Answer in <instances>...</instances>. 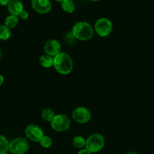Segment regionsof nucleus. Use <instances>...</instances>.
I'll list each match as a JSON object with an SVG mask.
<instances>
[{"instance_id":"nucleus-1","label":"nucleus","mask_w":154,"mask_h":154,"mask_svg":"<svg viewBox=\"0 0 154 154\" xmlns=\"http://www.w3.org/2000/svg\"><path fill=\"white\" fill-rule=\"evenodd\" d=\"M53 66L58 73L66 75L72 71L73 62L69 54L64 52H60L54 57Z\"/></svg>"},{"instance_id":"nucleus-2","label":"nucleus","mask_w":154,"mask_h":154,"mask_svg":"<svg viewBox=\"0 0 154 154\" xmlns=\"http://www.w3.org/2000/svg\"><path fill=\"white\" fill-rule=\"evenodd\" d=\"M72 35L78 40L88 41L93 37L94 29L88 23L79 21L72 26Z\"/></svg>"},{"instance_id":"nucleus-3","label":"nucleus","mask_w":154,"mask_h":154,"mask_svg":"<svg viewBox=\"0 0 154 154\" xmlns=\"http://www.w3.org/2000/svg\"><path fill=\"white\" fill-rule=\"evenodd\" d=\"M104 146V138L101 134H93L86 139L85 149L91 153L101 151Z\"/></svg>"},{"instance_id":"nucleus-4","label":"nucleus","mask_w":154,"mask_h":154,"mask_svg":"<svg viewBox=\"0 0 154 154\" xmlns=\"http://www.w3.org/2000/svg\"><path fill=\"white\" fill-rule=\"evenodd\" d=\"M30 149V144L24 138H17L9 142L8 150L12 154H24Z\"/></svg>"},{"instance_id":"nucleus-5","label":"nucleus","mask_w":154,"mask_h":154,"mask_svg":"<svg viewBox=\"0 0 154 154\" xmlns=\"http://www.w3.org/2000/svg\"><path fill=\"white\" fill-rule=\"evenodd\" d=\"M51 126L54 131L58 132L68 130L70 126L71 122L69 117L64 114H56L51 121Z\"/></svg>"},{"instance_id":"nucleus-6","label":"nucleus","mask_w":154,"mask_h":154,"mask_svg":"<svg viewBox=\"0 0 154 154\" xmlns=\"http://www.w3.org/2000/svg\"><path fill=\"white\" fill-rule=\"evenodd\" d=\"M94 30L100 37H107L113 30V23L107 18H100L95 23Z\"/></svg>"},{"instance_id":"nucleus-7","label":"nucleus","mask_w":154,"mask_h":154,"mask_svg":"<svg viewBox=\"0 0 154 154\" xmlns=\"http://www.w3.org/2000/svg\"><path fill=\"white\" fill-rule=\"evenodd\" d=\"M25 135L29 140L33 142H39L44 136L43 130L36 124L28 125L25 129Z\"/></svg>"},{"instance_id":"nucleus-8","label":"nucleus","mask_w":154,"mask_h":154,"mask_svg":"<svg viewBox=\"0 0 154 154\" xmlns=\"http://www.w3.org/2000/svg\"><path fill=\"white\" fill-rule=\"evenodd\" d=\"M72 119L79 123H86L91 117L90 111L85 107H77L72 111Z\"/></svg>"},{"instance_id":"nucleus-9","label":"nucleus","mask_w":154,"mask_h":154,"mask_svg":"<svg viewBox=\"0 0 154 154\" xmlns=\"http://www.w3.org/2000/svg\"><path fill=\"white\" fill-rule=\"evenodd\" d=\"M60 50H61V45L59 43V42H57L55 39L48 40L44 45V51L45 54L52 57H54L57 54H60L61 52Z\"/></svg>"},{"instance_id":"nucleus-10","label":"nucleus","mask_w":154,"mask_h":154,"mask_svg":"<svg viewBox=\"0 0 154 154\" xmlns=\"http://www.w3.org/2000/svg\"><path fill=\"white\" fill-rule=\"evenodd\" d=\"M32 8L39 14H46L51 9V3L49 0H31Z\"/></svg>"},{"instance_id":"nucleus-11","label":"nucleus","mask_w":154,"mask_h":154,"mask_svg":"<svg viewBox=\"0 0 154 154\" xmlns=\"http://www.w3.org/2000/svg\"><path fill=\"white\" fill-rule=\"evenodd\" d=\"M8 10L11 14L18 16L24 10V5L20 0H11L8 5Z\"/></svg>"},{"instance_id":"nucleus-12","label":"nucleus","mask_w":154,"mask_h":154,"mask_svg":"<svg viewBox=\"0 0 154 154\" xmlns=\"http://www.w3.org/2000/svg\"><path fill=\"white\" fill-rule=\"evenodd\" d=\"M39 63L41 65V66L48 69V68H51L54 64V57H51L48 54H45V55H42L39 57Z\"/></svg>"},{"instance_id":"nucleus-13","label":"nucleus","mask_w":154,"mask_h":154,"mask_svg":"<svg viewBox=\"0 0 154 154\" xmlns=\"http://www.w3.org/2000/svg\"><path fill=\"white\" fill-rule=\"evenodd\" d=\"M18 23H19V18H18V16H15V15L10 14L5 20V25L9 29H13L16 27Z\"/></svg>"},{"instance_id":"nucleus-14","label":"nucleus","mask_w":154,"mask_h":154,"mask_svg":"<svg viewBox=\"0 0 154 154\" xmlns=\"http://www.w3.org/2000/svg\"><path fill=\"white\" fill-rule=\"evenodd\" d=\"M61 8L66 13H72L75 9V5L72 0H63L61 2Z\"/></svg>"},{"instance_id":"nucleus-15","label":"nucleus","mask_w":154,"mask_h":154,"mask_svg":"<svg viewBox=\"0 0 154 154\" xmlns=\"http://www.w3.org/2000/svg\"><path fill=\"white\" fill-rule=\"evenodd\" d=\"M55 115V112H54L52 109H51V108H45V109H44L43 111H42V114H41L42 118L45 121L50 122V123H51V120L54 119Z\"/></svg>"},{"instance_id":"nucleus-16","label":"nucleus","mask_w":154,"mask_h":154,"mask_svg":"<svg viewBox=\"0 0 154 154\" xmlns=\"http://www.w3.org/2000/svg\"><path fill=\"white\" fill-rule=\"evenodd\" d=\"M72 145L75 147V148H83L85 147L86 140L83 138L81 135H76L72 138Z\"/></svg>"},{"instance_id":"nucleus-17","label":"nucleus","mask_w":154,"mask_h":154,"mask_svg":"<svg viewBox=\"0 0 154 154\" xmlns=\"http://www.w3.org/2000/svg\"><path fill=\"white\" fill-rule=\"evenodd\" d=\"M9 149V142L7 138L0 135V154L8 153Z\"/></svg>"},{"instance_id":"nucleus-18","label":"nucleus","mask_w":154,"mask_h":154,"mask_svg":"<svg viewBox=\"0 0 154 154\" xmlns=\"http://www.w3.org/2000/svg\"><path fill=\"white\" fill-rule=\"evenodd\" d=\"M11 30L5 25L0 26V39L6 41L11 37Z\"/></svg>"},{"instance_id":"nucleus-19","label":"nucleus","mask_w":154,"mask_h":154,"mask_svg":"<svg viewBox=\"0 0 154 154\" xmlns=\"http://www.w3.org/2000/svg\"><path fill=\"white\" fill-rule=\"evenodd\" d=\"M39 144L43 148H49L52 145V139L48 135H44L39 141Z\"/></svg>"},{"instance_id":"nucleus-20","label":"nucleus","mask_w":154,"mask_h":154,"mask_svg":"<svg viewBox=\"0 0 154 154\" xmlns=\"http://www.w3.org/2000/svg\"><path fill=\"white\" fill-rule=\"evenodd\" d=\"M20 17V18L22 20H27L29 17V13L25 10H23L20 13V14L18 15Z\"/></svg>"},{"instance_id":"nucleus-21","label":"nucleus","mask_w":154,"mask_h":154,"mask_svg":"<svg viewBox=\"0 0 154 154\" xmlns=\"http://www.w3.org/2000/svg\"><path fill=\"white\" fill-rule=\"evenodd\" d=\"M11 0H0V5H8Z\"/></svg>"},{"instance_id":"nucleus-22","label":"nucleus","mask_w":154,"mask_h":154,"mask_svg":"<svg viewBox=\"0 0 154 154\" xmlns=\"http://www.w3.org/2000/svg\"><path fill=\"white\" fill-rule=\"evenodd\" d=\"M78 154H92L91 152H89L88 150H86V149H82V150H79Z\"/></svg>"},{"instance_id":"nucleus-23","label":"nucleus","mask_w":154,"mask_h":154,"mask_svg":"<svg viewBox=\"0 0 154 154\" xmlns=\"http://www.w3.org/2000/svg\"><path fill=\"white\" fill-rule=\"evenodd\" d=\"M4 83V77L2 75H0V86H2Z\"/></svg>"},{"instance_id":"nucleus-24","label":"nucleus","mask_w":154,"mask_h":154,"mask_svg":"<svg viewBox=\"0 0 154 154\" xmlns=\"http://www.w3.org/2000/svg\"><path fill=\"white\" fill-rule=\"evenodd\" d=\"M126 154H138V153H136V152H128V153H127Z\"/></svg>"},{"instance_id":"nucleus-25","label":"nucleus","mask_w":154,"mask_h":154,"mask_svg":"<svg viewBox=\"0 0 154 154\" xmlns=\"http://www.w3.org/2000/svg\"><path fill=\"white\" fill-rule=\"evenodd\" d=\"M1 58H2V51L1 49H0V60H1Z\"/></svg>"},{"instance_id":"nucleus-26","label":"nucleus","mask_w":154,"mask_h":154,"mask_svg":"<svg viewBox=\"0 0 154 154\" xmlns=\"http://www.w3.org/2000/svg\"><path fill=\"white\" fill-rule=\"evenodd\" d=\"M54 1H56V2H63V0H54Z\"/></svg>"},{"instance_id":"nucleus-27","label":"nucleus","mask_w":154,"mask_h":154,"mask_svg":"<svg viewBox=\"0 0 154 154\" xmlns=\"http://www.w3.org/2000/svg\"><path fill=\"white\" fill-rule=\"evenodd\" d=\"M91 1H93V2H98V1H100V0H91Z\"/></svg>"},{"instance_id":"nucleus-28","label":"nucleus","mask_w":154,"mask_h":154,"mask_svg":"<svg viewBox=\"0 0 154 154\" xmlns=\"http://www.w3.org/2000/svg\"><path fill=\"white\" fill-rule=\"evenodd\" d=\"M5 154H9V153H5Z\"/></svg>"}]
</instances>
